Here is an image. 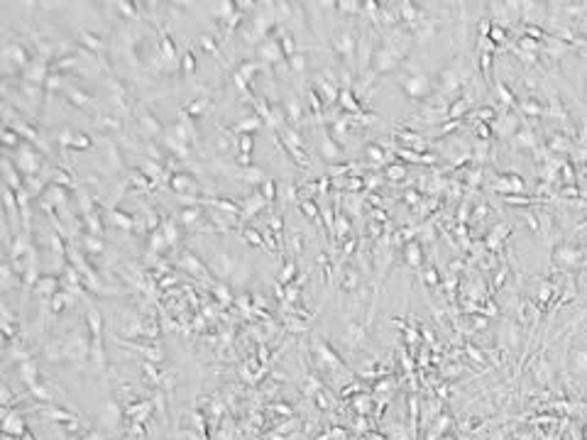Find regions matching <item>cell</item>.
<instances>
[{
	"instance_id": "7bdbcfd3",
	"label": "cell",
	"mask_w": 587,
	"mask_h": 440,
	"mask_svg": "<svg viewBox=\"0 0 587 440\" xmlns=\"http://www.w3.org/2000/svg\"><path fill=\"white\" fill-rule=\"evenodd\" d=\"M115 8H118V10H120V13L125 15V17H137V13H135V10H132V8H137V5H132V3H118V5H115Z\"/></svg>"
},
{
	"instance_id": "4fadbf2b",
	"label": "cell",
	"mask_w": 587,
	"mask_h": 440,
	"mask_svg": "<svg viewBox=\"0 0 587 440\" xmlns=\"http://www.w3.org/2000/svg\"><path fill=\"white\" fill-rule=\"evenodd\" d=\"M164 147H167V150L171 152L174 157H176V162H179V159H189V157H191V150H189L184 142H179L176 137H164Z\"/></svg>"
},
{
	"instance_id": "7a4b0ae2",
	"label": "cell",
	"mask_w": 587,
	"mask_h": 440,
	"mask_svg": "<svg viewBox=\"0 0 587 440\" xmlns=\"http://www.w3.org/2000/svg\"><path fill=\"white\" fill-rule=\"evenodd\" d=\"M17 169H22L27 176H34L40 169H42V157L32 147H20V154H17Z\"/></svg>"
},
{
	"instance_id": "9c48e42d",
	"label": "cell",
	"mask_w": 587,
	"mask_h": 440,
	"mask_svg": "<svg viewBox=\"0 0 587 440\" xmlns=\"http://www.w3.org/2000/svg\"><path fill=\"white\" fill-rule=\"evenodd\" d=\"M88 328H91L93 345L100 350V340H103V316L98 313L96 308H88Z\"/></svg>"
},
{
	"instance_id": "b9f144b4",
	"label": "cell",
	"mask_w": 587,
	"mask_h": 440,
	"mask_svg": "<svg viewBox=\"0 0 587 440\" xmlns=\"http://www.w3.org/2000/svg\"><path fill=\"white\" fill-rule=\"evenodd\" d=\"M13 286V272H10V264H3V289L8 291Z\"/></svg>"
},
{
	"instance_id": "30bf717a",
	"label": "cell",
	"mask_w": 587,
	"mask_h": 440,
	"mask_svg": "<svg viewBox=\"0 0 587 440\" xmlns=\"http://www.w3.org/2000/svg\"><path fill=\"white\" fill-rule=\"evenodd\" d=\"M66 98H69L76 108H81V110H91V108H93V96H88V93L81 91V88L69 86V88H66Z\"/></svg>"
},
{
	"instance_id": "d590c367",
	"label": "cell",
	"mask_w": 587,
	"mask_h": 440,
	"mask_svg": "<svg viewBox=\"0 0 587 440\" xmlns=\"http://www.w3.org/2000/svg\"><path fill=\"white\" fill-rule=\"evenodd\" d=\"M181 69L186 71V74H194L196 71V56H194V52L189 49L186 54H184V59H181Z\"/></svg>"
},
{
	"instance_id": "2e32d148",
	"label": "cell",
	"mask_w": 587,
	"mask_h": 440,
	"mask_svg": "<svg viewBox=\"0 0 587 440\" xmlns=\"http://www.w3.org/2000/svg\"><path fill=\"white\" fill-rule=\"evenodd\" d=\"M396 61H399V59H396V52H394V49H387V47H384V49L377 52V69L379 71L391 69Z\"/></svg>"
},
{
	"instance_id": "e0dca14e",
	"label": "cell",
	"mask_w": 587,
	"mask_h": 440,
	"mask_svg": "<svg viewBox=\"0 0 587 440\" xmlns=\"http://www.w3.org/2000/svg\"><path fill=\"white\" fill-rule=\"evenodd\" d=\"M208 98H194L191 103H186V110H184V115H189V118H201L203 113H206V108H208Z\"/></svg>"
},
{
	"instance_id": "52a82bcc",
	"label": "cell",
	"mask_w": 587,
	"mask_h": 440,
	"mask_svg": "<svg viewBox=\"0 0 587 440\" xmlns=\"http://www.w3.org/2000/svg\"><path fill=\"white\" fill-rule=\"evenodd\" d=\"M265 206H267L265 196H262V193H252V196H247V198L242 201V218L247 220V218H252V215H257L260 210H265Z\"/></svg>"
},
{
	"instance_id": "d6a6232c",
	"label": "cell",
	"mask_w": 587,
	"mask_h": 440,
	"mask_svg": "<svg viewBox=\"0 0 587 440\" xmlns=\"http://www.w3.org/2000/svg\"><path fill=\"white\" fill-rule=\"evenodd\" d=\"M242 235H245V240H247L250 245H254V247H262V245H265V237L257 233V230H252V228H245Z\"/></svg>"
},
{
	"instance_id": "5b68a950",
	"label": "cell",
	"mask_w": 587,
	"mask_h": 440,
	"mask_svg": "<svg viewBox=\"0 0 587 440\" xmlns=\"http://www.w3.org/2000/svg\"><path fill=\"white\" fill-rule=\"evenodd\" d=\"M260 59H262L265 64H269V66L279 64L281 59H284V52H281L279 42H277V40H272V37L262 42V44H260Z\"/></svg>"
},
{
	"instance_id": "1f68e13d",
	"label": "cell",
	"mask_w": 587,
	"mask_h": 440,
	"mask_svg": "<svg viewBox=\"0 0 587 440\" xmlns=\"http://www.w3.org/2000/svg\"><path fill=\"white\" fill-rule=\"evenodd\" d=\"M262 196H265L267 203H272V201H274V196H277V181L267 179L265 184H262Z\"/></svg>"
},
{
	"instance_id": "4dcf8cb0",
	"label": "cell",
	"mask_w": 587,
	"mask_h": 440,
	"mask_svg": "<svg viewBox=\"0 0 587 440\" xmlns=\"http://www.w3.org/2000/svg\"><path fill=\"white\" fill-rule=\"evenodd\" d=\"M210 203H213V206L218 208V210H225V213H230V215H238L240 210H242V208L235 206L233 201H225V198H218V201H210Z\"/></svg>"
},
{
	"instance_id": "3957f363",
	"label": "cell",
	"mask_w": 587,
	"mask_h": 440,
	"mask_svg": "<svg viewBox=\"0 0 587 440\" xmlns=\"http://www.w3.org/2000/svg\"><path fill=\"white\" fill-rule=\"evenodd\" d=\"M3 59H5V66H15V69H25V66H29L27 49H25L22 44H5Z\"/></svg>"
},
{
	"instance_id": "7dc6e473",
	"label": "cell",
	"mask_w": 587,
	"mask_h": 440,
	"mask_svg": "<svg viewBox=\"0 0 587 440\" xmlns=\"http://www.w3.org/2000/svg\"><path fill=\"white\" fill-rule=\"evenodd\" d=\"M228 150H230V139H228V137H218V152H223V154H225Z\"/></svg>"
},
{
	"instance_id": "9a60e30c",
	"label": "cell",
	"mask_w": 587,
	"mask_h": 440,
	"mask_svg": "<svg viewBox=\"0 0 587 440\" xmlns=\"http://www.w3.org/2000/svg\"><path fill=\"white\" fill-rule=\"evenodd\" d=\"M426 91H428V81H426V76H414V79H409V81H406V93H409V96L419 98V96H423Z\"/></svg>"
},
{
	"instance_id": "ac0fdd59",
	"label": "cell",
	"mask_w": 587,
	"mask_h": 440,
	"mask_svg": "<svg viewBox=\"0 0 587 440\" xmlns=\"http://www.w3.org/2000/svg\"><path fill=\"white\" fill-rule=\"evenodd\" d=\"M240 179L247 181V184H260V186H262L267 181V176L262 174V169H257V166H247V169L240 166Z\"/></svg>"
},
{
	"instance_id": "8d00e7d4",
	"label": "cell",
	"mask_w": 587,
	"mask_h": 440,
	"mask_svg": "<svg viewBox=\"0 0 587 440\" xmlns=\"http://www.w3.org/2000/svg\"><path fill=\"white\" fill-rule=\"evenodd\" d=\"M98 125L105 127V130H120V120H118V118H108V115H105V118H98Z\"/></svg>"
},
{
	"instance_id": "ba28073f",
	"label": "cell",
	"mask_w": 587,
	"mask_h": 440,
	"mask_svg": "<svg viewBox=\"0 0 587 440\" xmlns=\"http://www.w3.org/2000/svg\"><path fill=\"white\" fill-rule=\"evenodd\" d=\"M81 44H84V49H91L93 54H105V42H103V37H98L96 32H91V29H84L81 32Z\"/></svg>"
},
{
	"instance_id": "f6af8a7d",
	"label": "cell",
	"mask_w": 587,
	"mask_h": 440,
	"mask_svg": "<svg viewBox=\"0 0 587 440\" xmlns=\"http://www.w3.org/2000/svg\"><path fill=\"white\" fill-rule=\"evenodd\" d=\"M323 154H325V157H328V159H333V157H336V154H338V150H336V144H333V142H331V139H325V142H323Z\"/></svg>"
},
{
	"instance_id": "d6986e66",
	"label": "cell",
	"mask_w": 587,
	"mask_h": 440,
	"mask_svg": "<svg viewBox=\"0 0 587 440\" xmlns=\"http://www.w3.org/2000/svg\"><path fill=\"white\" fill-rule=\"evenodd\" d=\"M140 174H144V176H147L150 181H157L159 176H162V166H159V162H154V159H150V157H147V159L142 162Z\"/></svg>"
},
{
	"instance_id": "ee69618b",
	"label": "cell",
	"mask_w": 587,
	"mask_h": 440,
	"mask_svg": "<svg viewBox=\"0 0 587 440\" xmlns=\"http://www.w3.org/2000/svg\"><path fill=\"white\" fill-rule=\"evenodd\" d=\"M294 274H296V267H294V264H286V267H284V272H281V276H279V281H281V284H286Z\"/></svg>"
},
{
	"instance_id": "8992f818",
	"label": "cell",
	"mask_w": 587,
	"mask_h": 440,
	"mask_svg": "<svg viewBox=\"0 0 587 440\" xmlns=\"http://www.w3.org/2000/svg\"><path fill=\"white\" fill-rule=\"evenodd\" d=\"M34 294H40L44 299H54L59 294V279L56 276H40L34 284Z\"/></svg>"
},
{
	"instance_id": "4316f807",
	"label": "cell",
	"mask_w": 587,
	"mask_h": 440,
	"mask_svg": "<svg viewBox=\"0 0 587 440\" xmlns=\"http://www.w3.org/2000/svg\"><path fill=\"white\" fill-rule=\"evenodd\" d=\"M167 247H169V242H167V237H164L162 230L150 235V249H152V252H164Z\"/></svg>"
},
{
	"instance_id": "d4e9b609",
	"label": "cell",
	"mask_w": 587,
	"mask_h": 440,
	"mask_svg": "<svg viewBox=\"0 0 587 440\" xmlns=\"http://www.w3.org/2000/svg\"><path fill=\"white\" fill-rule=\"evenodd\" d=\"M84 220L88 223V235H96V237L103 235V220H100V215L88 213V215H84Z\"/></svg>"
},
{
	"instance_id": "484cf974",
	"label": "cell",
	"mask_w": 587,
	"mask_h": 440,
	"mask_svg": "<svg viewBox=\"0 0 587 440\" xmlns=\"http://www.w3.org/2000/svg\"><path fill=\"white\" fill-rule=\"evenodd\" d=\"M260 69H262V64H257V61H242V64H240V69H238V74L245 79V81H252V76H254Z\"/></svg>"
},
{
	"instance_id": "836d02e7",
	"label": "cell",
	"mask_w": 587,
	"mask_h": 440,
	"mask_svg": "<svg viewBox=\"0 0 587 440\" xmlns=\"http://www.w3.org/2000/svg\"><path fill=\"white\" fill-rule=\"evenodd\" d=\"M279 47H281V52H284V56H289V59L296 54V44H294V40L289 37V34H284V37L279 40Z\"/></svg>"
},
{
	"instance_id": "e575fe53",
	"label": "cell",
	"mask_w": 587,
	"mask_h": 440,
	"mask_svg": "<svg viewBox=\"0 0 587 440\" xmlns=\"http://www.w3.org/2000/svg\"><path fill=\"white\" fill-rule=\"evenodd\" d=\"M198 215H201V213H198V208H196V206L186 208V210L181 213V223H184V225H196V223H198Z\"/></svg>"
},
{
	"instance_id": "c3c4849f",
	"label": "cell",
	"mask_w": 587,
	"mask_h": 440,
	"mask_svg": "<svg viewBox=\"0 0 587 440\" xmlns=\"http://www.w3.org/2000/svg\"><path fill=\"white\" fill-rule=\"evenodd\" d=\"M84 440H103V435H100V433H88Z\"/></svg>"
},
{
	"instance_id": "f35d334b",
	"label": "cell",
	"mask_w": 587,
	"mask_h": 440,
	"mask_svg": "<svg viewBox=\"0 0 587 440\" xmlns=\"http://www.w3.org/2000/svg\"><path fill=\"white\" fill-rule=\"evenodd\" d=\"M238 144H240V152H242V154H250V152L254 150V147H252V135H240Z\"/></svg>"
},
{
	"instance_id": "ffe728a7",
	"label": "cell",
	"mask_w": 587,
	"mask_h": 440,
	"mask_svg": "<svg viewBox=\"0 0 587 440\" xmlns=\"http://www.w3.org/2000/svg\"><path fill=\"white\" fill-rule=\"evenodd\" d=\"M111 218H113V223H118V228H123V230H135V228H137V225H135V218L127 215V213H123V210H113Z\"/></svg>"
},
{
	"instance_id": "7c38bea8",
	"label": "cell",
	"mask_w": 587,
	"mask_h": 440,
	"mask_svg": "<svg viewBox=\"0 0 587 440\" xmlns=\"http://www.w3.org/2000/svg\"><path fill=\"white\" fill-rule=\"evenodd\" d=\"M137 123H140V127L147 135H162V123L154 118L150 110H142L140 115H137Z\"/></svg>"
},
{
	"instance_id": "74e56055",
	"label": "cell",
	"mask_w": 587,
	"mask_h": 440,
	"mask_svg": "<svg viewBox=\"0 0 587 440\" xmlns=\"http://www.w3.org/2000/svg\"><path fill=\"white\" fill-rule=\"evenodd\" d=\"M289 66H291L294 71H304V66H306V59H304V54H299V52H296V54L289 59Z\"/></svg>"
},
{
	"instance_id": "83f0119b",
	"label": "cell",
	"mask_w": 587,
	"mask_h": 440,
	"mask_svg": "<svg viewBox=\"0 0 587 440\" xmlns=\"http://www.w3.org/2000/svg\"><path fill=\"white\" fill-rule=\"evenodd\" d=\"M69 147H74V150H88V147H93V139L88 137V135H84V132H74Z\"/></svg>"
},
{
	"instance_id": "5bb4252c",
	"label": "cell",
	"mask_w": 587,
	"mask_h": 440,
	"mask_svg": "<svg viewBox=\"0 0 587 440\" xmlns=\"http://www.w3.org/2000/svg\"><path fill=\"white\" fill-rule=\"evenodd\" d=\"M169 184H171V189L176 193H184V191H189L191 186H196V181L191 174H181V171H176L171 179H169Z\"/></svg>"
},
{
	"instance_id": "cb8c5ba5",
	"label": "cell",
	"mask_w": 587,
	"mask_h": 440,
	"mask_svg": "<svg viewBox=\"0 0 587 440\" xmlns=\"http://www.w3.org/2000/svg\"><path fill=\"white\" fill-rule=\"evenodd\" d=\"M262 125V118H245V120H240L238 125H235V132H242V135H250L252 130H257Z\"/></svg>"
},
{
	"instance_id": "277c9868",
	"label": "cell",
	"mask_w": 587,
	"mask_h": 440,
	"mask_svg": "<svg viewBox=\"0 0 587 440\" xmlns=\"http://www.w3.org/2000/svg\"><path fill=\"white\" fill-rule=\"evenodd\" d=\"M49 74H52V69H47V61H32L27 69L22 71V79L27 83H34V86H44Z\"/></svg>"
},
{
	"instance_id": "603a6c76",
	"label": "cell",
	"mask_w": 587,
	"mask_h": 440,
	"mask_svg": "<svg viewBox=\"0 0 587 440\" xmlns=\"http://www.w3.org/2000/svg\"><path fill=\"white\" fill-rule=\"evenodd\" d=\"M5 181H8V189H13V191H20L22 186H20V174L15 171V166L5 159Z\"/></svg>"
},
{
	"instance_id": "ab89813d",
	"label": "cell",
	"mask_w": 587,
	"mask_h": 440,
	"mask_svg": "<svg viewBox=\"0 0 587 440\" xmlns=\"http://www.w3.org/2000/svg\"><path fill=\"white\" fill-rule=\"evenodd\" d=\"M198 42H201V47H203V49H206L208 54H215V56H218V47H215V42L210 40L208 34H203V37H201Z\"/></svg>"
},
{
	"instance_id": "8fae6325",
	"label": "cell",
	"mask_w": 587,
	"mask_h": 440,
	"mask_svg": "<svg viewBox=\"0 0 587 440\" xmlns=\"http://www.w3.org/2000/svg\"><path fill=\"white\" fill-rule=\"evenodd\" d=\"M100 421H103V426L118 428V423H120V409H118L115 401L103 404V409H100Z\"/></svg>"
},
{
	"instance_id": "60d3db41",
	"label": "cell",
	"mask_w": 587,
	"mask_h": 440,
	"mask_svg": "<svg viewBox=\"0 0 587 440\" xmlns=\"http://www.w3.org/2000/svg\"><path fill=\"white\" fill-rule=\"evenodd\" d=\"M3 137H5V144H8V147H13V144H17V147H20V135H15L13 127H5Z\"/></svg>"
},
{
	"instance_id": "f1b7e54d",
	"label": "cell",
	"mask_w": 587,
	"mask_h": 440,
	"mask_svg": "<svg viewBox=\"0 0 587 440\" xmlns=\"http://www.w3.org/2000/svg\"><path fill=\"white\" fill-rule=\"evenodd\" d=\"M84 242H86V252L88 254H100L103 252V240L96 237V235H86Z\"/></svg>"
},
{
	"instance_id": "bcb514c9",
	"label": "cell",
	"mask_w": 587,
	"mask_h": 440,
	"mask_svg": "<svg viewBox=\"0 0 587 440\" xmlns=\"http://www.w3.org/2000/svg\"><path fill=\"white\" fill-rule=\"evenodd\" d=\"M269 228H272L274 233H281V218H279V215H272V218H269Z\"/></svg>"
},
{
	"instance_id": "6da1fadb",
	"label": "cell",
	"mask_w": 587,
	"mask_h": 440,
	"mask_svg": "<svg viewBox=\"0 0 587 440\" xmlns=\"http://www.w3.org/2000/svg\"><path fill=\"white\" fill-rule=\"evenodd\" d=\"M210 269H213V274L221 276V279H230V276L235 274V269H238V260L233 254H228V252H218V254L210 257Z\"/></svg>"
},
{
	"instance_id": "f546056e",
	"label": "cell",
	"mask_w": 587,
	"mask_h": 440,
	"mask_svg": "<svg viewBox=\"0 0 587 440\" xmlns=\"http://www.w3.org/2000/svg\"><path fill=\"white\" fill-rule=\"evenodd\" d=\"M162 233H164L169 245H176V242H179V230H176V225H174L171 220H167V223L162 225Z\"/></svg>"
},
{
	"instance_id": "7402d4cb",
	"label": "cell",
	"mask_w": 587,
	"mask_h": 440,
	"mask_svg": "<svg viewBox=\"0 0 587 440\" xmlns=\"http://www.w3.org/2000/svg\"><path fill=\"white\" fill-rule=\"evenodd\" d=\"M181 264H184V267H186V269H189V272H191V274L206 276V267H203L201 262L196 260L194 254H184V257H181Z\"/></svg>"
},
{
	"instance_id": "44dd1931",
	"label": "cell",
	"mask_w": 587,
	"mask_h": 440,
	"mask_svg": "<svg viewBox=\"0 0 587 440\" xmlns=\"http://www.w3.org/2000/svg\"><path fill=\"white\" fill-rule=\"evenodd\" d=\"M284 118L289 120V123H299L301 120V105L296 103V100H284Z\"/></svg>"
}]
</instances>
